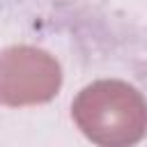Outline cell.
<instances>
[{"instance_id":"cell-1","label":"cell","mask_w":147,"mask_h":147,"mask_svg":"<svg viewBox=\"0 0 147 147\" xmlns=\"http://www.w3.org/2000/svg\"><path fill=\"white\" fill-rule=\"evenodd\" d=\"M78 129L96 145L122 147L138 142L147 131V103L124 80H96L71 103Z\"/></svg>"},{"instance_id":"cell-2","label":"cell","mask_w":147,"mask_h":147,"mask_svg":"<svg viewBox=\"0 0 147 147\" xmlns=\"http://www.w3.org/2000/svg\"><path fill=\"white\" fill-rule=\"evenodd\" d=\"M62 83L53 55L34 46H11L0 53V103L34 106L51 101Z\"/></svg>"}]
</instances>
